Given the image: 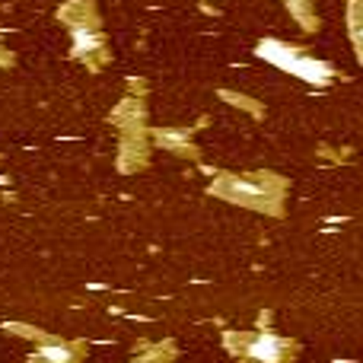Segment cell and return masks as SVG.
<instances>
[{
  "instance_id": "1",
  "label": "cell",
  "mask_w": 363,
  "mask_h": 363,
  "mask_svg": "<svg viewBox=\"0 0 363 363\" xmlns=\"http://www.w3.org/2000/svg\"><path fill=\"white\" fill-rule=\"evenodd\" d=\"M74 38H77V51H80V55H86L93 45H99V38H96L93 32L86 29V26H77V29H74Z\"/></svg>"
},
{
  "instance_id": "2",
  "label": "cell",
  "mask_w": 363,
  "mask_h": 363,
  "mask_svg": "<svg viewBox=\"0 0 363 363\" xmlns=\"http://www.w3.org/2000/svg\"><path fill=\"white\" fill-rule=\"evenodd\" d=\"M277 351H281V345H277V341H271V338H262L255 347H252V354H255V357H262V360H274Z\"/></svg>"
},
{
  "instance_id": "3",
  "label": "cell",
  "mask_w": 363,
  "mask_h": 363,
  "mask_svg": "<svg viewBox=\"0 0 363 363\" xmlns=\"http://www.w3.org/2000/svg\"><path fill=\"white\" fill-rule=\"evenodd\" d=\"M45 357H51V360H45V363H67L70 360V351H67V347H45Z\"/></svg>"
}]
</instances>
